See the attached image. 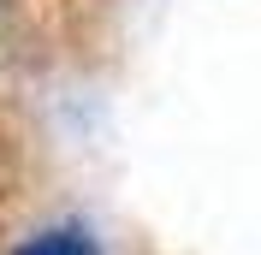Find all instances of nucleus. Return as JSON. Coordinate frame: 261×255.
I'll return each instance as SVG.
<instances>
[{
	"label": "nucleus",
	"instance_id": "obj_1",
	"mask_svg": "<svg viewBox=\"0 0 261 255\" xmlns=\"http://www.w3.org/2000/svg\"><path fill=\"white\" fill-rule=\"evenodd\" d=\"M12 255H101V238L83 220H54L42 232H30Z\"/></svg>",
	"mask_w": 261,
	"mask_h": 255
}]
</instances>
